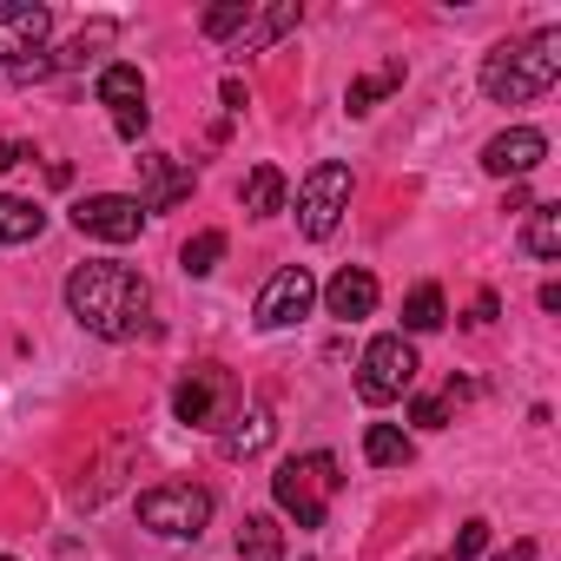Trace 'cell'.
Masks as SVG:
<instances>
[{
  "instance_id": "17",
  "label": "cell",
  "mask_w": 561,
  "mask_h": 561,
  "mask_svg": "<svg viewBox=\"0 0 561 561\" xmlns=\"http://www.w3.org/2000/svg\"><path fill=\"white\" fill-rule=\"evenodd\" d=\"M47 231V211L34 198H14V192H0V244H34Z\"/></svg>"
},
{
  "instance_id": "4",
  "label": "cell",
  "mask_w": 561,
  "mask_h": 561,
  "mask_svg": "<svg viewBox=\"0 0 561 561\" xmlns=\"http://www.w3.org/2000/svg\"><path fill=\"white\" fill-rule=\"evenodd\" d=\"M47 34H54V8H34V0H0V73L47 80Z\"/></svg>"
},
{
  "instance_id": "25",
  "label": "cell",
  "mask_w": 561,
  "mask_h": 561,
  "mask_svg": "<svg viewBox=\"0 0 561 561\" xmlns=\"http://www.w3.org/2000/svg\"><path fill=\"white\" fill-rule=\"evenodd\" d=\"M476 554H489V522H482V515H469V522L456 528V554H449V561H476Z\"/></svg>"
},
{
  "instance_id": "16",
  "label": "cell",
  "mask_w": 561,
  "mask_h": 561,
  "mask_svg": "<svg viewBox=\"0 0 561 561\" xmlns=\"http://www.w3.org/2000/svg\"><path fill=\"white\" fill-rule=\"evenodd\" d=\"M238 561H285V528H277V515H244L238 522Z\"/></svg>"
},
{
  "instance_id": "30",
  "label": "cell",
  "mask_w": 561,
  "mask_h": 561,
  "mask_svg": "<svg viewBox=\"0 0 561 561\" xmlns=\"http://www.w3.org/2000/svg\"><path fill=\"white\" fill-rule=\"evenodd\" d=\"M218 100H225L231 113H244V106H251V93H244V80H225V87H218Z\"/></svg>"
},
{
  "instance_id": "34",
  "label": "cell",
  "mask_w": 561,
  "mask_h": 561,
  "mask_svg": "<svg viewBox=\"0 0 561 561\" xmlns=\"http://www.w3.org/2000/svg\"><path fill=\"white\" fill-rule=\"evenodd\" d=\"M495 561H502V554H495Z\"/></svg>"
},
{
  "instance_id": "14",
  "label": "cell",
  "mask_w": 561,
  "mask_h": 561,
  "mask_svg": "<svg viewBox=\"0 0 561 561\" xmlns=\"http://www.w3.org/2000/svg\"><path fill=\"white\" fill-rule=\"evenodd\" d=\"M377 277L364 271V264H344L331 285H324V305H331V318H344V324H357V318H370L377 311Z\"/></svg>"
},
{
  "instance_id": "31",
  "label": "cell",
  "mask_w": 561,
  "mask_h": 561,
  "mask_svg": "<svg viewBox=\"0 0 561 561\" xmlns=\"http://www.w3.org/2000/svg\"><path fill=\"white\" fill-rule=\"evenodd\" d=\"M502 561H535V541H515V548H508Z\"/></svg>"
},
{
  "instance_id": "10",
  "label": "cell",
  "mask_w": 561,
  "mask_h": 561,
  "mask_svg": "<svg viewBox=\"0 0 561 561\" xmlns=\"http://www.w3.org/2000/svg\"><path fill=\"white\" fill-rule=\"evenodd\" d=\"M100 106L113 113V133L126 139V146H139L146 139V126H152V113H146V80H139V67H126V60H113V67H100Z\"/></svg>"
},
{
  "instance_id": "33",
  "label": "cell",
  "mask_w": 561,
  "mask_h": 561,
  "mask_svg": "<svg viewBox=\"0 0 561 561\" xmlns=\"http://www.w3.org/2000/svg\"><path fill=\"white\" fill-rule=\"evenodd\" d=\"M423 561H436V554H423Z\"/></svg>"
},
{
  "instance_id": "21",
  "label": "cell",
  "mask_w": 561,
  "mask_h": 561,
  "mask_svg": "<svg viewBox=\"0 0 561 561\" xmlns=\"http://www.w3.org/2000/svg\"><path fill=\"white\" fill-rule=\"evenodd\" d=\"M364 456L377 462V469H410V456H416V443L397 430V423H370L364 430Z\"/></svg>"
},
{
  "instance_id": "27",
  "label": "cell",
  "mask_w": 561,
  "mask_h": 561,
  "mask_svg": "<svg viewBox=\"0 0 561 561\" xmlns=\"http://www.w3.org/2000/svg\"><path fill=\"white\" fill-rule=\"evenodd\" d=\"M410 423H416V430H449V403H443V397H416V403H410Z\"/></svg>"
},
{
  "instance_id": "15",
  "label": "cell",
  "mask_w": 561,
  "mask_h": 561,
  "mask_svg": "<svg viewBox=\"0 0 561 561\" xmlns=\"http://www.w3.org/2000/svg\"><path fill=\"white\" fill-rule=\"evenodd\" d=\"M277 436V423H271V410L264 403H251V410H238L231 423H225V436H218V449L231 456V462H244V456H257L264 443Z\"/></svg>"
},
{
  "instance_id": "26",
  "label": "cell",
  "mask_w": 561,
  "mask_h": 561,
  "mask_svg": "<svg viewBox=\"0 0 561 561\" xmlns=\"http://www.w3.org/2000/svg\"><path fill=\"white\" fill-rule=\"evenodd\" d=\"M244 21H251V8H244V0H231V8H211V14H205L198 27H205L211 41H225V34H238Z\"/></svg>"
},
{
  "instance_id": "32",
  "label": "cell",
  "mask_w": 561,
  "mask_h": 561,
  "mask_svg": "<svg viewBox=\"0 0 561 561\" xmlns=\"http://www.w3.org/2000/svg\"><path fill=\"white\" fill-rule=\"evenodd\" d=\"M0 561H14V554H0Z\"/></svg>"
},
{
  "instance_id": "6",
  "label": "cell",
  "mask_w": 561,
  "mask_h": 561,
  "mask_svg": "<svg viewBox=\"0 0 561 561\" xmlns=\"http://www.w3.org/2000/svg\"><path fill=\"white\" fill-rule=\"evenodd\" d=\"M172 416L185 430H225L238 416V377L225 364H192L172 390Z\"/></svg>"
},
{
  "instance_id": "1",
  "label": "cell",
  "mask_w": 561,
  "mask_h": 561,
  "mask_svg": "<svg viewBox=\"0 0 561 561\" xmlns=\"http://www.w3.org/2000/svg\"><path fill=\"white\" fill-rule=\"evenodd\" d=\"M67 311L106 344H133L152 331V285L119 257H87L67 271Z\"/></svg>"
},
{
  "instance_id": "7",
  "label": "cell",
  "mask_w": 561,
  "mask_h": 561,
  "mask_svg": "<svg viewBox=\"0 0 561 561\" xmlns=\"http://www.w3.org/2000/svg\"><path fill=\"white\" fill-rule=\"evenodd\" d=\"M416 344L403 337V331H383V337H370L364 344V357H357V397L364 403H397L410 383H416Z\"/></svg>"
},
{
  "instance_id": "11",
  "label": "cell",
  "mask_w": 561,
  "mask_h": 561,
  "mask_svg": "<svg viewBox=\"0 0 561 561\" xmlns=\"http://www.w3.org/2000/svg\"><path fill=\"white\" fill-rule=\"evenodd\" d=\"M139 225H146V211L133 192H87L73 205V231L100 238V244H126V238H139Z\"/></svg>"
},
{
  "instance_id": "24",
  "label": "cell",
  "mask_w": 561,
  "mask_h": 561,
  "mask_svg": "<svg viewBox=\"0 0 561 561\" xmlns=\"http://www.w3.org/2000/svg\"><path fill=\"white\" fill-rule=\"evenodd\" d=\"M298 21H305V8H298V0H277V8H264V14H257V27H251V47H271L277 34H291Z\"/></svg>"
},
{
  "instance_id": "18",
  "label": "cell",
  "mask_w": 561,
  "mask_h": 561,
  "mask_svg": "<svg viewBox=\"0 0 561 561\" xmlns=\"http://www.w3.org/2000/svg\"><path fill=\"white\" fill-rule=\"evenodd\" d=\"M238 198H244V218H277V211H285V172H277V165H251Z\"/></svg>"
},
{
  "instance_id": "23",
  "label": "cell",
  "mask_w": 561,
  "mask_h": 561,
  "mask_svg": "<svg viewBox=\"0 0 561 561\" xmlns=\"http://www.w3.org/2000/svg\"><path fill=\"white\" fill-rule=\"evenodd\" d=\"M218 257H225V231H198V238L179 251L185 277H211V271H218Z\"/></svg>"
},
{
  "instance_id": "2",
  "label": "cell",
  "mask_w": 561,
  "mask_h": 561,
  "mask_svg": "<svg viewBox=\"0 0 561 561\" xmlns=\"http://www.w3.org/2000/svg\"><path fill=\"white\" fill-rule=\"evenodd\" d=\"M561 80V27H541L528 41H508L482 60V93L495 106H528Z\"/></svg>"
},
{
  "instance_id": "29",
  "label": "cell",
  "mask_w": 561,
  "mask_h": 561,
  "mask_svg": "<svg viewBox=\"0 0 561 561\" xmlns=\"http://www.w3.org/2000/svg\"><path fill=\"white\" fill-rule=\"evenodd\" d=\"M27 159H34V152H27L21 139H0V172H14V165H27Z\"/></svg>"
},
{
  "instance_id": "5",
  "label": "cell",
  "mask_w": 561,
  "mask_h": 561,
  "mask_svg": "<svg viewBox=\"0 0 561 561\" xmlns=\"http://www.w3.org/2000/svg\"><path fill=\"white\" fill-rule=\"evenodd\" d=\"M211 489H198V482H159V489H146L139 495V522L159 535V541H198L205 528H211Z\"/></svg>"
},
{
  "instance_id": "8",
  "label": "cell",
  "mask_w": 561,
  "mask_h": 561,
  "mask_svg": "<svg viewBox=\"0 0 561 561\" xmlns=\"http://www.w3.org/2000/svg\"><path fill=\"white\" fill-rule=\"evenodd\" d=\"M344 211H351V165L344 159H318L305 172V185H298V225H305V238H331L344 225Z\"/></svg>"
},
{
  "instance_id": "20",
  "label": "cell",
  "mask_w": 561,
  "mask_h": 561,
  "mask_svg": "<svg viewBox=\"0 0 561 561\" xmlns=\"http://www.w3.org/2000/svg\"><path fill=\"white\" fill-rule=\"evenodd\" d=\"M443 324H449L443 291H436V285H416V291L403 298V337H430V331H443Z\"/></svg>"
},
{
  "instance_id": "19",
  "label": "cell",
  "mask_w": 561,
  "mask_h": 561,
  "mask_svg": "<svg viewBox=\"0 0 561 561\" xmlns=\"http://www.w3.org/2000/svg\"><path fill=\"white\" fill-rule=\"evenodd\" d=\"M522 251L528 257H561V205L548 198V205H528V231H522Z\"/></svg>"
},
{
  "instance_id": "22",
  "label": "cell",
  "mask_w": 561,
  "mask_h": 561,
  "mask_svg": "<svg viewBox=\"0 0 561 561\" xmlns=\"http://www.w3.org/2000/svg\"><path fill=\"white\" fill-rule=\"evenodd\" d=\"M397 87H403V60H383V73H370V80H351V87H344V106H351V113H370V106H377L383 93H397Z\"/></svg>"
},
{
  "instance_id": "12",
  "label": "cell",
  "mask_w": 561,
  "mask_h": 561,
  "mask_svg": "<svg viewBox=\"0 0 561 561\" xmlns=\"http://www.w3.org/2000/svg\"><path fill=\"white\" fill-rule=\"evenodd\" d=\"M133 165H139V192H133V198H139V211H146V218H152V211H172V205H179V198H192V185H198L172 152H139Z\"/></svg>"
},
{
  "instance_id": "9",
  "label": "cell",
  "mask_w": 561,
  "mask_h": 561,
  "mask_svg": "<svg viewBox=\"0 0 561 561\" xmlns=\"http://www.w3.org/2000/svg\"><path fill=\"white\" fill-rule=\"evenodd\" d=\"M311 305H318V277L305 264H285V271H271V285L257 291L251 318H257V331H291L298 318H311Z\"/></svg>"
},
{
  "instance_id": "3",
  "label": "cell",
  "mask_w": 561,
  "mask_h": 561,
  "mask_svg": "<svg viewBox=\"0 0 561 561\" xmlns=\"http://www.w3.org/2000/svg\"><path fill=\"white\" fill-rule=\"evenodd\" d=\"M337 489H344V476H337V456H331V449L291 456L285 469L271 476L277 508H285L298 528H324V515H331V495H337Z\"/></svg>"
},
{
  "instance_id": "13",
  "label": "cell",
  "mask_w": 561,
  "mask_h": 561,
  "mask_svg": "<svg viewBox=\"0 0 561 561\" xmlns=\"http://www.w3.org/2000/svg\"><path fill=\"white\" fill-rule=\"evenodd\" d=\"M541 159H548V133H535V126H508V133H495L482 146V172L489 179H528Z\"/></svg>"
},
{
  "instance_id": "28",
  "label": "cell",
  "mask_w": 561,
  "mask_h": 561,
  "mask_svg": "<svg viewBox=\"0 0 561 561\" xmlns=\"http://www.w3.org/2000/svg\"><path fill=\"white\" fill-rule=\"evenodd\" d=\"M495 318H502V298H495V291H482V298H476V311H469V324H495Z\"/></svg>"
}]
</instances>
